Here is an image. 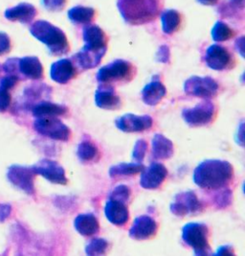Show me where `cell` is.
Instances as JSON below:
<instances>
[{
  "label": "cell",
  "mask_w": 245,
  "mask_h": 256,
  "mask_svg": "<svg viewBox=\"0 0 245 256\" xmlns=\"http://www.w3.org/2000/svg\"><path fill=\"white\" fill-rule=\"evenodd\" d=\"M157 230L158 224L156 221L148 215H143L134 220L129 234L130 238L134 240H148L156 234Z\"/></svg>",
  "instance_id": "cell-15"
},
{
  "label": "cell",
  "mask_w": 245,
  "mask_h": 256,
  "mask_svg": "<svg viewBox=\"0 0 245 256\" xmlns=\"http://www.w3.org/2000/svg\"><path fill=\"white\" fill-rule=\"evenodd\" d=\"M152 158L154 160H169L174 156V143L163 134H156L152 141Z\"/></svg>",
  "instance_id": "cell-22"
},
{
  "label": "cell",
  "mask_w": 245,
  "mask_h": 256,
  "mask_svg": "<svg viewBox=\"0 0 245 256\" xmlns=\"http://www.w3.org/2000/svg\"><path fill=\"white\" fill-rule=\"evenodd\" d=\"M119 10L130 24H143L155 18L160 9V0H119Z\"/></svg>",
  "instance_id": "cell-3"
},
{
  "label": "cell",
  "mask_w": 245,
  "mask_h": 256,
  "mask_svg": "<svg viewBox=\"0 0 245 256\" xmlns=\"http://www.w3.org/2000/svg\"><path fill=\"white\" fill-rule=\"evenodd\" d=\"M36 12H37L33 5L29 3H20L15 7L6 10L4 16L7 20L11 22L29 24L35 18Z\"/></svg>",
  "instance_id": "cell-20"
},
{
  "label": "cell",
  "mask_w": 245,
  "mask_h": 256,
  "mask_svg": "<svg viewBox=\"0 0 245 256\" xmlns=\"http://www.w3.org/2000/svg\"><path fill=\"white\" fill-rule=\"evenodd\" d=\"M166 92V88L161 82L152 81L144 88L142 92V98L144 103L147 105L156 106L161 102Z\"/></svg>",
  "instance_id": "cell-25"
},
{
  "label": "cell",
  "mask_w": 245,
  "mask_h": 256,
  "mask_svg": "<svg viewBox=\"0 0 245 256\" xmlns=\"http://www.w3.org/2000/svg\"><path fill=\"white\" fill-rule=\"evenodd\" d=\"M18 71L20 76L31 80H38L43 76V66L40 60L36 57L19 58Z\"/></svg>",
  "instance_id": "cell-21"
},
{
  "label": "cell",
  "mask_w": 245,
  "mask_h": 256,
  "mask_svg": "<svg viewBox=\"0 0 245 256\" xmlns=\"http://www.w3.org/2000/svg\"><path fill=\"white\" fill-rule=\"evenodd\" d=\"M232 1L236 5H242V7L244 6V1L245 0H232Z\"/></svg>",
  "instance_id": "cell-46"
},
{
  "label": "cell",
  "mask_w": 245,
  "mask_h": 256,
  "mask_svg": "<svg viewBox=\"0 0 245 256\" xmlns=\"http://www.w3.org/2000/svg\"><path fill=\"white\" fill-rule=\"evenodd\" d=\"M130 194H131V191H130L129 187L127 186H124V184H121V186H118L115 187L110 192L108 198L121 200V202H128L129 200V198H130Z\"/></svg>",
  "instance_id": "cell-34"
},
{
  "label": "cell",
  "mask_w": 245,
  "mask_h": 256,
  "mask_svg": "<svg viewBox=\"0 0 245 256\" xmlns=\"http://www.w3.org/2000/svg\"><path fill=\"white\" fill-rule=\"evenodd\" d=\"M185 94L205 100L214 98L219 92V84L211 77L194 76L184 84Z\"/></svg>",
  "instance_id": "cell-10"
},
{
  "label": "cell",
  "mask_w": 245,
  "mask_h": 256,
  "mask_svg": "<svg viewBox=\"0 0 245 256\" xmlns=\"http://www.w3.org/2000/svg\"><path fill=\"white\" fill-rule=\"evenodd\" d=\"M234 168L231 163L221 160H207L199 164L194 172V182L205 190H221L231 184Z\"/></svg>",
  "instance_id": "cell-1"
},
{
  "label": "cell",
  "mask_w": 245,
  "mask_h": 256,
  "mask_svg": "<svg viewBox=\"0 0 245 256\" xmlns=\"http://www.w3.org/2000/svg\"><path fill=\"white\" fill-rule=\"evenodd\" d=\"M209 228L202 222H189L182 228V240L194 250L195 256H210Z\"/></svg>",
  "instance_id": "cell-4"
},
{
  "label": "cell",
  "mask_w": 245,
  "mask_h": 256,
  "mask_svg": "<svg viewBox=\"0 0 245 256\" xmlns=\"http://www.w3.org/2000/svg\"><path fill=\"white\" fill-rule=\"evenodd\" d=\"M68 16L74 24H88L94 20L95 11L88 7H75L68 12Z\"/></svg>",
  "instance_id": "cell-30"
},
{
  "label": "cell",
  "mask_w": 245,
  "mask_h": 256,
  "mask_svg": "<svg viewBox=\"0 0 245 256\" xmlns=\"http://www.w3.org/2000/svg\"><path fill=\"white\" fill-rule=\"evenodd\" d=\"M115 125L124 132H141L152 128L153 119L150 116H135L128 114L117 118Z\"/></svg>",
  "instance_id": "cell-13"
},
{
  "label": "cell",
  "mask_w": 245,
  "mask_h": 256,
  "mask_svg": "<svg viewBox=\"0 0 245 256\" xmlns=\"http://www.w3.org/2000/svg\"><path fill=\"white\" fill-rule=\"evenodd\" d=\"M215 114V105L209 100H206L194 108H184L182 112V117L189 126L201 127L210 124L214 120Z\"/></svg>",
  "instance_id": "cell-9"
},
{
  "label": "cell",
  "mask_w": 245,
  "mask_h": 256,
  "mask_svg": "<svg viewBox=\"0 0 245 256\" xmlns=\"http://www.w3.org/2000/svg\"><path fill=\"white\" fill-rule=\"evenodd\" d=\"M96 105L103 110H118L121 106V99L110 84H101L95 94Z\"/></svg>",
  "instance_id": "cell-19"
},
{
  "label": "cell",
  "mask_w": 245,
  "mask_h": 256,
  "mask_svg": "<svg viewBox=\"0 0 245 256\" xmlns=\"http://www.w3.org/2000/svg\"><path fill=\"white\" fill-rule=\"evenodd\" d=\"M156 58L158 62H169L170 60V49L168 48L167 46H163L160 47L158 52L156 53Z\"/></svg>",
  "instance_id": "cell-41"
},
{
  "label": "cell",
  "mask_w": 245,
  "mask_h": 256,
  "mask_svg": "<svg viewBox=\"0 0 245 256\" xmlns=\"http://www.w3.org/2000/svg\"><path fill=\"white\" fill-rule=\"evenodd\" d=\"M141 172V187L149 190L161 186L168 176L167 168L159 162H152L149 167H144Z\"/></svg>",
  "instance_id": "cell-12"
},
{
  "label": "cell",
  "mask_w": 245,
  "mask_h": 256,
  "mask_svg": "<svg viewBox=\"0 0 245 256\" xmlns=\"http://www.w3.org/2000/svg\"><path fill=\"white\" fill-rule=\"evenodd\" d=\"M50 75L53 81L64 84L77 75V68L71 60L62 58L52 64Z\"/></svg>",
  "instance_id": "cell-18"
},
{
  "label": "cell",
  "mask_w": 245,
  "mask_h": 256,
  "mask_svg": "<svg viewBox=\"0 0 245 256\" xmlns=\"http://www.w3.org/2000/svg\"><path fill=\"white\" fill-rule=\"evenodd\" d=\"M77 156L82 162H94L99 160L100 151L91 141L84 140L78 146Z\"/></svg>",
  "instance_id": "cell-28"
},
{
  "label": "cell",
  "mask_w": 245,
  "mask_h": 256,
  "mask_svg": "<svg viewBox=\"0 0 245 256\" xmlns=\"http://www.w3.org/2000/svg\"><path fill=\"white\" fill-rule=\"evenodd\" d=\"M107 48H94L83 46L82 50L75 55L73 58L76 60V64L82 70H91L96 68L105 56Z\"/></svg>",
  "instance_id": "cell-17"
},
{
  "label": "cell",
  "mask_w": 245,
  "mask_h": 256,
  "mask_svg": "<svg viewBox=\"0 0 245 256\" xmlns=\"http://www.w3.org/2000/svg\"><path fill=\"white\" fill-rule=\"evenodd\" d=\"M235 33L233 30L227 25L223 22H218L215 25L212 31V36L213 38L216 42H225L233 38Z\"/></svg>",
  "instance_id": "cell-32"
},
{
  "label": "cell",
  "mask_w": 245,
  "mask_h": 256,
  "mask_svg": "<svg viewBox=\"0 0 245 256\" xmlns=\"http://www.w3.org/2000/svg\"><path fill=\"white\" fill-rule=\"evenodd\" d=\"M199 1L204 5H215L219 0H199Z\"/></svg>",
  "instance_id": "cell-45"
},
{
  "label": "cell",
  "mask_w": 245,
  "mask_h": 256,
  "mask_svg": "<svg viewBox=\"0 0 245 256\" xmlns=\"http://www.w3.org/2000/svg\"><path fill=\"white\" fill-rule=\"evenodd\" d=\"M108 248V242L104 238H94L85 246V254L89 256H104Z\"/></svg>",
  "instance_id": "cell-31"
},
{
  "label": "cell",
  "mask_w": 245,
  "mask_h": 256,
  "mask_svg": "<svg viewBox=\"0 0 245 256\" xmlns=\"http://www.w3.org/2000/svg\"><path fill=\"white\" fill-rule=\"evenodd\" d=\"M12 213V206L9 204H0V222L6 221Z\"/></svg>",
  "instance_id": "cell-42"
},
{
  "label": "cell",
  "mask_w": 245,
  "mask_h": 256,
  "mask_svg": "<svg viewBox=\"0 0 245 256\" xmlns=\"http://www.w3.org/2000/svg\"><path fill=\"white\" fill-rule=\"evenodd\" d=\"M44 6L48 10L58 12L64 8L66 0H42Z\"/></svg>",
  "instance_id": "cell-39"
},
{
  "label": "cell",
  "mask_w": 245,
  "mask_h": 256,
  "mask_svg": "<svg viewBox=\"0 0 245 256\" xmlns=\"http://www.w3.org/2000/svg\"><path fill=\"white\" fill-rule=\"evenodd\" d=\"M12 97L9 90L0 86V112H5L11 106Z\"/></svg>",
  "instance_id": "cell-37"
},
{
  "label": "cell",
  "mask_w": 245,
  "mask_h": 256,
  "mask_svg": "<svg viewBox=\"0 0 245 256\" xmlns=\"http://www.w3.org/2000/svg\"><path fill=\"white\" fill-rule=\"evenodd\" d=\"M215 256H235V250H234L233 246H229V244H225L221 246L216 254H214Z\"/></svg>",
  "instance_id": "cell-43"
},
{
  "label": "cell",
  "mask_w": 245,
  "mask_h": 256,
  "mask_svg": "<svg viewBox=\"0 0 245 256\" xmlns=\"http://www.w3.org/2000/svg\"><path fill=\"white\" fill-rule=\"evenodd\" d=\"M67 106L54 104L49 101H41L32 108V114L36 118L60 116L67 114Z\"/></svg>",
  "instance_id": "cell-24"
},
{
  "label": "cell",
  "mask_w": 245,
  "mask_h": 256,
  "mask_svg": "<svg viewBox=\"0 0 245 256\" xmlns=\"http://www.w3.org/2000/svg\"><path fill=\"white\" fill-rule=\"evenodd\" d=\"M37 134L51 140L68 141L71 138L70 128L57 117H39L34 122Z\"/></svg>",
  "instance_id": "cell-6"
},
{
  "label": "cell",
  "mask_w": 245,
  "mask_h": 256,
  "mask_svg": "<svg viewBox=\"0 0 245 256\" xmlns=\"http://www.w3.org/2000/svg\"><path fill=\"white\" fill-rule=\"evenodd\" d=\"M35 175L41 176L52 184L66 186L68 180L63 167L55 160H41L32 166Z\"/></svg>",
  "instance_id": "cell-11"
},
{
  "label": "cell",
  "mask_w": 245,
  "mask_h": 256,
  "mask_svg": "<svg viewBox=\"0 0 245 256\" xmlns=\"http://www.w3.org/2000/svg\"><path fill=\"white\" fill-rule=\"evenodd\" d=\"M75 230L82 236L90 237L99 232L100 224L97 217L92 213L80 214L74 221Z\"/></svg>",
  "instance_id": "cell-23"
},
{
  "label": "cell",
  "mask_w": 245,
  "mask_h": 256,
  "mask_svg": "<svg viewBox=\"0 0 245 256\" xmlns=\"http://www.w3.org/2000/svg\"><path fill=\"white\" fill-rule=\"evenodd\" d=\"M232 191L229 189H224L222 188V191L218 193L215 198H214V204L219 208H226L229 206L232 202Z\"/></svg>",
  "instance_id": "cell-33"
},
{
  "label": "cell",
  "mask_w": 245,
  "mask_h": 256,
  "mask_svg": "<svg viewBox=\"0 0 245 256\" xmlns=\"http://www.w3.org/2000/svg\"><path fill=\"white\" fill-rule=\"evenodd\" d=\"M11 50V40L9 36L0 32V55H4Z\"/></svg>",
  "instance_id": "cell-40"
},
{
  "label": "cell",
  "mask_w": 245,
  "mask_h": 256,
  "mask_svg": "<svg viewBox=\"0 0 245 256\" xmlns=\"http://www.w3.org/2000/svg\"><path fill=\"white\" fill-rule=\"evenodd\" d=\"M83 40L85 46L94 48H107V38L105 32L98 26H88L83 30Z\"/></svg>",
  "instance_id": "cell-26"
},
{
  "label": "cell",
  "mask_w": 245,
  "mask_h": 256,
  "mask_svg": "<svg viewBox=\"0 0 245 256\" xmlns=\"http://www.w3.org/2000/svg\"><path fill=\"white\" fill-rule=\"evenodd\" d=\"M147 151H148L147 141L143 140H137L132 151V158L136 162H142L146 156Z\"/></svg>",
  "instance_id": "cell-35"
},
{
  "label": "cell",
  "mask_w": 245,
  "mask_h": 256,
  "mask_svg": "<svg viewBox=\"0 0 245 256\" xmlns=\"http://www.w3.org/2000/svg\"><path fill=\"white\" fill-rule=\"evenodd\" d=\"M35 176L32 167L21 165H12L7 171L10 184L29 196L35 195Z\"/></svg>",
  "instance_id": "cell-7"
},
{
  "label": "cell",
  "mask_w": 245,
  "mask_h": 256,
  "mask_svg": "<svg viewBox=\"0 0 245 256\" xmlns=\"http://www.w3.org/2000/svg\"><path fill=\"white\" fill-rule=\"evenodd\" d=\"M144 167L145 166L140 162L119 163L110 167L108 174L112 178L120 176H129L140 173Z\"/></svg>",
  "instance_id": "cell-27"
},
{
  "label": "cell",
  "mask_w": 245,
  "mask_h": 256,
  "mask_svg": "<svg viewBox=\"0 0 245 256\" xmlns=\"http://www.w3.org/2000/svg\"><path fill=\"white\" fill-rule=\"evenodd\" d=\"M0 71H1V68H0Z\"/></svg>",
  "instance_id": "cell-47"
},
{
  "label": "cell",
  "mask_w": 245,
  "mask_h": 256,
  "mask_svg": "<svg viewBox=\"0 0 245 256\" xmlns=\"http://www.w3.org/2000/svg\"><path fill=\"white\" fill-rule=\"evenodd\" d=\"M206 64L214 70L222 71L231 66L233 57L225 47L215 44L211 46L205 55Z\"/></svg>",
  "instance_id": "cell-14"
},
{
  "label": "cell",
  "mask_w": 245,
  "mask_h": 256,
  "mask_svg": "<svg viewBox=\"0 0 245 256\" xmlns=\"http://www.w3.org/2000/svg\"><path fill=\"white\" fill-rule=\"evenodd\" d=\"M105 215L106 219L112 224L118 226H125L129 220V211L127 202L108 198L105 204Z\"/></svg>",
  "instance_id": "cell-16"
},
{
  "label": "cell",
  "mask_w": 245,
  "mask_h": 256,
  "mask_svg": "<svg viewBox=\"0 0 245 256\" xmlns=\"http://www.w3.org/2000/svg\"><path fill=\"white\" fill-rule=\"evenodd\" d=\"M236 48L241 53V55L244 57L245 56V51H244V48H245V38L244 36L239 38L236 42Z\"/></svg>",
  "instance_id": "cell-44"
},
{
  "label": "cell",
  "mask_w": 245,
  "mask_h": 256,
  "mask_svg": "<svg viewBox=\"0 0 245 256\" xmlns=\"http://www.w3.org/2000/svg\"><path fill=\"white\" fill-rule=\"evenodd\" d=\"M204 208L203 202L193 191L181 192L175 196V200L171 204L170 210L178 217L187 215H196Z\"/></svg>",
  "instance_id": "cell-8"
},
{
  "label": "cell",
  "mask_w": 245,
  "mask_h": 256,
  "mask_svg": "<svg viewBox=\"0 0 245 256\" xmlns=\"http://www.w3.org/2000/svg\"><path fill=\"white\" fill-rule=\"evenodd\" d=\"M135 74V68L127 60H116L102 68L97 73V81L103 84H111L118 82H129Z\"/></svg>",
  "instance_id": "cell-5"
},
{
  "label": "cell",
  "mask_w": 245,
  "mask_h": 256,
  "mask_svg": "<svg viewBox=\"0 0 245 256\" xmlns=\"http://www.w3.org/2000/svg\"><path fill=\"white\" fill-rule=\"evenodd\" d=\"M161 20L164 33L173 34L180 26L181 16L175 10H168L162 14Z\"/></svg>",
  "instance_id": "cell-29"
},
{
  "label": "cell",
  "mask_w": 245,
  "mask_h": 256,
  "mask_svg": "<svg viewBox=\"0 0 245 256\" xmlns=\"http://www.w3.org/2000/svg\"><path fill=\"white\" fill-rule=\"evenodd\" d=\"M30 32L36 40L44 44L53 55H66L70 50L65 34L50 22L44 20L35 22L31 26Z\"/></svg>",
  "instance_id": "cell-2"
},
{
  "label": "cell",
  "mask_w": 245,
  "mask_h": 256,
  "mask_svg": "<svg viewBox=\"0 0 245 256\" xmlns=\"http://www.w3.org/2000/svg\"><path fill=\"white\" fill-rule=\"evenodd\" d=\"M20 79L14 75H9V74H6V76H3L1 79H0V86L7 90H10L13 88L15 86V84L18 82Z\"/></svg>",
  "instance_id": "cell-38"
},
{
  "label": "cell",
  "mask_w": 245,
  "mask_h": 256,
  "mask_svg": "<svg viewBox=\"0 0 245 256\" xmlns=\"http://www.w3.org/2000/svg\"><path fill=\"white\" fill-rule=\"evenodd\" d=\"M18 60L19 58H8L3 64V71L6 74L14 75L20 79V74L18 71Z\"/></svg>",
  "instance_id": "cell-36"
}]
</instances>
